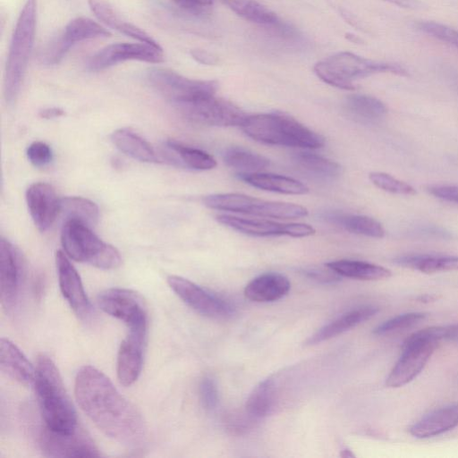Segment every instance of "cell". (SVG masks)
I'll return each mask as SVG.
<instances>
[{
    "label": "cell",
    "instance_id": "d4e9b609",
    "mask_svg": "<svg viewBox=\"0 0 458 458\" xmlns=\"http://www.w3.org/2000/svg\"><path fill=\"white\" fill-rule=\"evenodd\" d=\"M216 220L236 231L253 236L287 235L288 224H281L267 219L218 215Z\"/></svg>",
    "mask_w": 458,
    "mask_h": 458
},
{
    "label": "cell",
    "instance_id": "2e32d148",
    "mask_svg": "<svg viewBox=\"0 0 458 458\" xmlns=\"http://www.w3.org/2000/svg\"><path fill=\"white\" fill-rule=\"evenodd\" d=\"M148 331H131L122 341L118 350L116 372L119 382L125 386L132 385L142 369L144 350Z\"/></svg>",
    "mask_w": 458,
    "mask_h": 458
},
{
    "label": "cell",
    "instance_id": "3957f363",
    "mask_svg": "<svg viewBox=\"0 0 458 458\" xmlns=\"http://www.w3.org/2000/svg\"><path fill=\"white\" fill-rule=\"evenodd\" d=\"M241 127L250 138L266 144L312 149L325 145L324 137L282 112L248 115Z\"/></svg>",
    "mask_w": 458,
    "mask_h": 458
},
{
    "label": "cell",
    "instance_id": "f35d334b",
    "mask_svg": "<svg viewBox=\"0 0 458 458\" xmlns=\"http://www.w3.org/2000/svg\"><path fill=\"white\" fill-rule=\"evenodd\" d=\"M415 26L420 31L458 48V30L437 21L424 20L418 21Z\"/></svg>",
    "mask_w": 458,
    "mask_h": 458
},
{
    "label": "cell",
    "instance_id": "c3c4849f",
    "mask_svg": "<svg viewBox=\"0 0 458 458\" xmlns=\"http://www.w3.org/2000/svg\"><path fill=\"white\" fill-rule=\"evenodd\" d=\"M392 4L397 5L406 9H420L422 8V3L420 0H383Z\"/></svg>",
    "mask_w": 458,
    "mask_h": 458
},
{
    "label": "cell",
    "instance_id": "8d00e7d4",
    "mask_svg": "<svg viewBox=\"0 0 458 458\" xmlns=\"http://www.w3.org/2000/svg\"><path fill=\"white\" fill-rule=\"evenodd\" d=\"M257 198L242 193H219L204 198V204L213 209L250 215Z\"/></svg>",
    "mask_w": 458,
    "mask_h": 458
},
{
    "label": "cell",
    "instance_id": "30bf717a",
    "mask_svg": "<svg viewBox=\"0 0 458 458\" xmlns=\"http://www.w3.org/2000/svg\"><path fill=\"white\" fill-rule=\"evenodd\" d=\"M24 277V262L20 250L8 240L0 241V300L4 311L18 309Z\"/></svg>",
    "mask_w": 458,
    "mask_h": 458
},
{
    "label": "cell",
    "instance_id": "d6a6232c",
    "mask_svg": "<svg viewBox=\"0 0 458 458\" xmlns=\"http://www.w3.org/2000/svg\"><path fill=\"white\" fill-rule=\"evenodd\" d=\"M223 159L237 174L258 173L269 165V160L264 156L241 147L227 148L223 154Z\"/></svg>",
    "mask_w": 458,
    "mask_h": 458
},
{
    "label": "cell",
    "instance_id": "4dcf8cb0",
    "mask_svg": "<svg viewBox=\"0 0 458 458\" xmlns=\"http://www.w3.org/2000/svg\"><path fill=\"white\" fill-rule=\"evenodd\" d=\"M324 217L328 222L356 234L372 238L385 236V229L382 225L377 220L367 216L328 212L325 214Z\"/></svg>",
    "mask_w": 458,
    "mask_h": 458
},
{
    "label": "cell",
    "instance_id": "4316f807",
    "mask_svg": "<svg viewBox=\"0 0 458 458\" xmlns=\"http://www.w3.org/2000/svg\"><path fill=\"white\" fill-rule=\"evenodd\" d=\"M168 160L180 166L195 170H210L216 166V159L208 152L174 140L165 143Z\"/></svg>",
    "mask_w": 458,
    "mask_h": 458
},
{
    "label": "cell",
    "instance_id": "5b68a950",
    "mask_svg": "<svg viewBox=\"0 0 458 458\" xmlns=\"http://www.w3.org/2000/svg\"><path fill=\"white\" fill-rule=\"evenodd\" d=\"M316 75L324 82L346 90H353V81L380 72L406 76L407 71L400 64L377 62L351 52H340L317 63Z\"/></svg>",
    "mask_w": 458,
    "mask_h": 458
},
{
    "label": "cell",
    "instance_id": "74e56055",
    "mask_svg": "<svg viewBox=\"0 0 458 458\" xmlns=\"http://www.w3.org/2000/svg\"><path fill=\"white\" fill-rule=\"evenodd\" d=\"M369 178L375 186L385 191L406 196L416 194L415 189L411 184L386 173L371 172L369 174Z\"/></svg>",
    "mask_w": 458,
    "mask_h": 458
},
{
    "label": "cell",
    "instance_id": "277c9868",
    "mask_svg": "<svg viewBox=\"0 0 458 458\" xmlns=\"http://www.w3.org/2000/svg\"><path fill=\"white\" fill-rule=\"evenodd\" d=\"M37 26V3L27 0L12 34L4 69V95L8 104L15 102L32 53Z\"/></svg>",
    "mask_w": 458,
    "mask_h": 458
},
{
    "label": "cell",
    "instance_id": "b9f144b4",
    "mask_svg": "<svg viewBox=\"0 0 458 458\" xmlns=\"http://www.w3.org/2000/svg\"><path fill=\"white\" fill-rule=\"evenodd\" d=\"M27 157L37 167L48 165L53 158L50 147L42 141H34L27 148Z\"/></svg>",
    "mask_w": 458,
    "mask_h": 458
},
{
    "label": "cell",
    "instance_id": "f6af8a7d",
    "mask_svg": "<svg viewBox=\"0 0 458 458\" xmlns=\"http://www.w3.org/2000/svg\"><path fill=\"white\" fill-rule=\"evenodd\" d=\"M315 229L307 224L290 223L288 224L287 235L292 237H306L315 234Z\"/></svg>",
    "mask_w": 458,
    "mask_h": 458
},
{
    "label": "cell",
    "instance_id": "e575fe53",
    "mask_svg": "<svg viewBox=\"0 0 458 458\" xmlns=\"http://www.w3.org/2000/svg\"><path fill=\"white\" fill-rule=\"evenodd\" d=\"M241 18L264 27L276 23L277 15L256 0H220Z\"/></svg>",
    "mask_w": 458,
    "mask_h": 458
},
{
    "label": "cell",
    "instance_id": "d6986e66",
    "mask_svg": "<svg viewBox=\"0 0 458 458\" xmlns=\"http://www.w3.org/2000/svg\"><path fill=\"white\" fill-rule=\"evenodd\" d=\"M0 368L4 375L21 385L34 383L35 368L23 352L6 338L0 341Z\"/></svg>",
    "mask_w": 458,
    "mask_h": 458
},
{
    "label": "cell",
    "instance_id": "60d3db41",
    "mask_svg": "<svg viewBox=\"0 0 458 458\" xmlns=\"http://www.w3.org/2000/svg\"><path fill=\"white\" fill-rule=\"evenodd\" d=\"M199 398L202 406L207 411H213L218 403V390L215 380L210 377H204L199 386Z\"/></svg>",
    "mask_w": 458,
    "mask_h": 458
},
{
    "label": "cell",
    "instance_id": "ac0fdd59",
    "mask_svg": "<svg viewBox=\"0 0 458 458\" xmlns=\"http://www.w3.org/2000/svg\"><path fill=\"white\" fill-rule=\"evenodd\" d=\"M109 35V31L95 21L87 17H76L70 21L64 30L53 38V40L59 53L65 56L78 42L96 38H106Z\"/></svg>",
    "mask_w": 458,
    "mask_h": 458
},
{
    "label": "cell",
    "instance_id": "bcb514c9",
    "mask_svg": "<svg viewBox=\"0 0 458 458\" xmlns=\"http://www.w3.org/2000/svg\"><path fill=\"white\" fill-rule=\"evenodd\" d=\"M191 55L193 59L202 64L214 65L218 62V59L215 55L206 50L193 49L191 51Z\"/></svg>",
    "mask_w": 458,
    "mask_h": 458
},
{
    "label": "cell",
    "instance_id": "e0dca14e",
    "mask_svg": "<svg viewBox=\"0 0 458 458\" xmlns=\"http://www.w3.org/2000/svg\"><path fill=\"white\" fill-rule=\"evenodd\" d=\"M26 201L30 215L41 232L47 230L60 214L61 199L48 183H32L26 191Z\"/></svg>",
    "mask_w": 458,
    "mask_h": 458
},
{
    "label": "cell",
    "instance_id": "f546056e",
    "mask_svg": "<svg viewBox=\"0 0 458 458\" xmlns=\"http://www.w3.org/2000/svg\"><path fill=\"white\" fill-rule=\"evenodd\" d=\"M326 266L339 276L359 280H382L392 275L384 267L360 260L340 259L328 262Z\"/></svg>",
    "mask_w": 458,
    "mask_h": 458
},
{
    "label": "cell",
    "instance_id": "603a6c76",
    "mask_svg": "<svg viewBox=\"0 0 458 458\" xmlns=\"http://www.w3.org/2000/svg\"><path fill=\"white\" fill-rule=\"evenodd\" d=\"M378 311L375 306H363L350 310L334 321L325 325L312 335L307 341L308 344H316L327 341L344 332L358 326L359 324L369 319Z\"/></svg>",
    "mask_w": 458,
    "mask_h": 458
},
{
    "label": "cell",
    "instance_id": "7bdbcfd3",
    "mask_svg": "<svg viewBox=\"0 0 458 458\" xmlns=\"http://www.w3.org/2000/svg\"><path fill=\"white\" fill-rule=\"evenodd\" d=\"M182 11L198 17L211 13L215 0H171Z\"/></svg>",
    "mask_w": 458,
    "mask_h": 458
},
{
    "label": "cell",
    "instance_id": "9c48e42d",
    "mask_svg": "<svg viewBox=\"0 0 458 458\" xmlns=\"http://www.w3.org/2000/svg\"><path fill=\"white\" fill-rule=\"evenodd\" d=\"M98 307L106 314L122 320L133 331H148V313L142 298L134 291L110 288L97 298Z\"/></svg>",
    "mask_w": 458,
    "mask_h": 458
},
{
    "label": "cell",
    "instance_id": "ee69618b",
    "mask_svg": "<svg viewBox=\"0 0 458 458\" xmlns=\"http://www.w3.org/2000/svg\"><path fill=\"white\" fill-rule=\"evenodd\" d=\"M428 191L436 198L458 204V185H432L428 187Z\"/></svg>",
    "mask_w": 458,
    "mask_h": 458
},
{
    "label": "cell",
    "instance_id": "1f68e13d",
    "mask_svg": "<svg viewBox=\"0 0 458 458\" xmlns=\"http://www.w3.org/2000/svg\"><path fill=\"white\" fill-rule=\"evenodd\" d=\"M276 386L273 378L259 382L246 402V412L252 419H261L270 414L275 407Z\"/></svg>",
    "mask_w": 458,
    "mask_h": 458
},
{
    "label": "cell",
    "instance_id": "7402d4cb",
    "mask_svg": "<svg viewBox=\"0 0 458 458\" xmlns=\"http://www.w3.org/2000/svg\"><path fill=\"white\" fill-rule=\"evenodd\" d=\"M291 288L287 277L277 273H267L252 279L244 289L247 299L256 302H269L285 296Z\"/></svg>",
    "mask_w": 458,
    "mask_h": 458
},
{
    "label": "cell",
    "instance_id": "7c38bea8",
    "mask_svg": "<svg viewBox=\"0 0 458 458\" xmlns=\"http://www.w3.org/2000/svg\"><path fill=\"white\" fill-rule=\"evenodd\" d=\"M167 284L184 303L203 316L226 319L234 314V309L227 301L186 278L169 276Z\"/></svg>",
    "mask_w": 458,
    "mask_h": 458
},
{
    "label": "cell",
    "instance_id": "484cf974",
    "mask_svg": "<svg viewBox=\"0 0 458 458\" xmlns=\"http://www.w3.org/2000/svg\"><path fill=\"white\" fill-rule=\"evenodd\" d=\"M293 162L301 173L318 181H332L341 173L338 163L313 153H296Z\"/></svg>",
    "mask_w": 458,
    "mask_h": 458
},
{
    "label": "cell",
    "instance_id": "d590c367",
    "mask_svg": "<svg viewBox=\"0 0 458 458\" xmlns=\"http://www.w3.org/2000/svg\"><path fill=\"white\" fill-rule=\"evenodd\" d=\"M345 106L352 115L366 122H377L387 113L386 105L380 99L363 94L348 96Z\"/></svg>",
    "mask_w": 458,
    "mask_h": 458
},
{
    "label": "cell",
    "instance_id": "8992f818",
    "mask_svg": "<svg viewBox=\"0 0 458 458\" xmlns=\"http://www.w3.org/2000/svg\"><path fill=\"white\" fill-rule=\"evenodd\" d=\"M61 242L65 254L72 259L101 269H114L122 259L114 246L103 242L91 227L76 220H67L61 232Z\"/></svg>",
    "mask_w": 458,
    "mask_h": 458
},
{
    "label": "cell",
    "instance_id": "f907efd6",
    "mask_svg": "<svg viewBox=\"0 0 458 458\" xmlns=\"http://www.w3.org/2000/svg\"><path fill=\"white\" fill-rule=\"evenodd\" d=\"M445 340L458 343V324L445 326Z\"/></svg>",
    "mask_w": 458,
    "mask_h": 458
},
{
    "label": "cell",
    "instance_id": "4fadbf2b",
    "mask_svg": "<svg viewBox=\"0 0 458 458\" xmlns=\"http://www.w3.org/2000/svg\"><path fill=\"white\" fill-rule=\"evenodd\" d=\"M438 342L406 338L402 354L386 380L388 387H400L413 380L424 369Z\"/></svg>",
    "mask_w": 458,
    "mask_h": 458
},
{
    "label": "cell",
    "instance_id": "681fc988",
    "mask_svg": "<svg viewBox=\"0 0 458 458\" xmlns=\"http://www.w3.org/2000/svg\"><path fill=\"white\" fill-rule=\"evenodd\" d=\"M64 114V110L59 107L45 108L39 112V116L44 119H52L62 116Z\"/></svg>",
    "mask_w": 458,
    "mask_h": 458
},
{
    "label": "cell",
    "instance_id": "44dd1931",
    "mask_svg": "<svg viewBox=\"0 0 458 458\" xmlns=\"http://www.w3.org/2000/svg\"><path fill=\"white\" fill-rule=\"evenodd\" d=\"M458 426V403L449 404L427 414L409 429L417 438H428Z\"/></svg>",
    "mask_w": 458,
    "mask_h": 458
},
{
    "label": "cell",
    "instance_id": "9a60e30c",
    "mask_svg": "<svg viewBox=\"0 0 458 458\" xmlns=\"http://www.w3.org/2000/svg\"><path fill=\"white\" fill-rule=\"evenodd\" d=\"M55 264L63 296L81 320L90 321L95 315L94 310L77 270L62 250L56 251Z\"/></svg>",
    "mask_w": 458,
    "mask_h": 458
},
{
    "label": "cell",
    "instance_id": "ffe728a7",
    "mask_svg": "<svg viewBox=\"0 0 458 458\" xmlns=\"http://www.w3.org/2000/svg\"><path fill=\"white\" fill-rule=\"evenodd\" d=\"M90 10L106 26L139 42L159 46L146 31L121 17L107 0H88Z\"/></svg>",
    "mask_w": 458,
    "mask_h": 458
},
{
    "label": "cell",
    "instance_id": "ba28073f",
    "mask_svg": "<svg viewBox=\"0 0 458 458\" xmlns=\"http://www.w3.org/2000/svg\"><path fill=\"white\" fill-rule=\"evenodd\" d=\"M190 121L209 126H242L247 114L233 103L211 95L175 106Z\"/></svg>",
    "mask_w": 458,
    "mask_h": 458
},
{
    "label": "cell",
    "instance_id": "8fae6325",
    "mask_svg": "<svg viewBox=\"0 0 458 458\" xmlns=\"http://www.w3.org/2000/svg\"><path fill=\"white\" fill-rule=\"evenodd\" d=\"M127 61L159 64L164 61V54L160 46L143 42L114 43L92 55L86 66L90 72H99Z\"/></svg>",
    "mask_w": 458,
    "mask_h": 458
},
{
    "label": "cell",
    "instance_id": "7dc6e473",
    "mask_svg": "<svg viewBox=\"0 0 458 458\" xmlns=\"http://www.w3.org/2000/svg\"><path fill=\"white\" fill-rule=\"evenodd\" d=\"M228 428L233 433L242 434L249 428V422L242 415L229 419Z\"/></svg>",
    "mask_w": 458,
    "mask_h": 458
},
{
    "label": "cell",
    "instance_id": "83f0119b",
    "mask_svg": "<svg viewBox=\"0 0 458 458\" xmlns=\"http://www.w3.org/2000/svg\"><path fill=\"white\" fill-rule=\"evenodd\" d=\"M112 142L123 153L141 162H159L153 147L137 133L126 128L115 130L111 135Z\"/></svg>",
    "mask_w": 458,
    "mask_h": 458
},
{
    "label": "cell",
    "instance_id": "52a82bcc",
    "mask_svg": "<svg viewBox=\"0 0 458 458\" xmlns=\"http://www.w3.org/2000/svg\"><path fill=\"white\" fill-rule=\"evenodd\" d=\"M151 88L175 106L216 95L215 81L194 80L165 68H152L147 73Z\"/></svg>",
    "mask_w": 458,
    "mask_h": 458
},
{
    "label": "cell",
    "instance_id": "ab89813d",
    "mask_svg": "<svg viewBox=\"0 0 458 458\" xmlns=\"http://www.w3.org/2000/svg\"><path fill=\"white\" fill-rule=\"evenodd\" d=\"M426 318L422 312H409L387 319L374 328L373 334L382 335L411 327Z\"/></svg>",
    "mask_w": 458,
    "mask_h": 458
},
{
    "label": "cell",
    "instance_id": "f1b7e54d",
    "mask_svg": "<svg viewBox=\"0 0 458 458\" xmlns=\"http://www.w3.org/2000/svg\"><path fill=\"white\" fill-rule=\"evenodd\" d=\"M394 262L425 274L458 270V256L416 254L398 257Z\"/></svg>",
    "mask_w": 458,
    "mask_h": 458
},
{
    "label": "cell",
    "instance_id": "836d02e7",
    "mask_svg": "<svg viewBox=\"0 0 458 458\" xmlns=\"http://www.w3.org/2000/svg\"><path fill=\"white\" fill-rule=\"evenodd\" d=\"M60 214L65 221L76 220L93 227L98 220V208L93 201L82 197H64L61 199Z\"/></svg>",
    "mask_w": 458,
    "mask_h": 458
},
{
    "label": "cell",
    "instance_id": "7a4b0ae2",
    "mask_svg": "<svg viewBox=\"0 0 458 458\" xmlns=\"http://www.w3.org/2000/svg\"><path fill=\"white\" fill-rule=\"evenodd\" d=\"M33 385L44 426L60 434L74 433L79 428L74 407L58 369L45 354L38 357Z\"/></svg>",
    "mask_w": 458,
    "mask_h": 458
},
{
    "label": "cell",
    "instance_id": "6da1fadb",
    "mask_svg": "<svg viewBox=\"0 0 458 458\" xmlns=\"http://www.w3.org/2000/svg\"><path fill=\"white\" fill-rule=\"evenodd\" d=\"M74 394L82 411L106 436L127 447L145 444L147 426L140 412L103 372L92 366L81 367Z\"/></svg>",
    "mask_w": 458,
    "mask_h": 458
},
{
    "label": "cell",
    "instance_id": "cb8c5ba5",
    "mask_svg": "<svg viewBox=\"0 0 458 458\" xmlns=\"http://www.w3.org/2000/svg\"><path fill=\"white\" fill-rule=\"evenodd\" d=\"M248 184L273 192L302 195L309 192L307 185L292 177L264 173L237 174Z\"/></svg>",
    "mask_w": 458,
    "mask_h": 458
},
{
    "label": "cell",
    "instance_id": "5bb4252c",
    "mask_svg": "<svg viewBox=\"0 0 458 458\" xmlns=\"http://www.w3.org/2000/svg\"><path fill=\"white\" fill-rule=\"evenodd\" d=\"M38 445L41 451L51 457H98L99 450L81 428L72 434H60L47 427L39 430Z\"/></svg>",
    "mask_w": 458,
    "mask_h": 458
}]
</instances>
